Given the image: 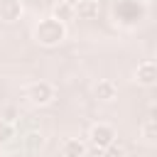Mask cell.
<instances>
[{
    "mask_svg": "<svg viewBox=\"0 0 157 157\" xmlns=\"http://www.w3.org/2000/svg\"><path fill=\"white\" fill-rule=\"evenodd\" d=\"M64 37H66V25L56 17H44L34 27V39L42 47H56L64 42Z\"/></svg>",
    "mask_w": 157,
    "mask_h": 157,
    "instance_id": "obj_1",
    "label": "cell"
},
{
    "mask_svg": "<svg viewBox=\"0 0 157 157\" xmlns=\"http://www.w3.org/2000/svg\"><path fill=\"white\" fill-rule=\"evenodd\" d=\"M115 128L108 125V123H96L91 130H88V142L96 147V150H105L113 140H115Z\"/></svg>",
    "mask_w": 157,
    "mask_h": 157,
    "instance_id": "obj_2",
    "label": "cell"
},
{
    "mask_svg": "<svg viewBox=\"0 0 157 157\" xmlns=\"http://www.w3.org/2000/svg\"><path fill=\"white\" fill-rule=\"evenodd\" d=\"M27 98L34 105H47L54 98V86L49 81H34V83L27 86Z\"/></svg>",
    "mask_w": 157,
    "mask_h": 157,
    "instance_id": "obj_3",
    "label": "cell"
},
{
    "mask_svg": "<svg viewBox=\"0 0 157 157\" xmlns=\"http://www.w3.org/2000/svg\"><path fill=\"white\" fill-rule=\"evenodd\" d=\"M135 81L140 86H155L157 83V64L155 61H142L135 69Z\"/></svg>",
    "mask_w": 157,
    "mask_h": 157,
    "instance_id": "obj_4",
    "label": "cell"
},
{
    "mask_svg": "<svg viewBox=\"0 0 157 157\" xmlns=\"http://www.w3.org/2000/svg\"><path fill=\"white\" fill-rule=\"evenodd\" d=\"M98 12H101V5H98V0H78L76 5H74V15L78 17V20H96L98 17Z\"/></svg>",
    "mask_w": 157,
    "mask_h": 157,
    "instance_id": "obj_5",
    "label": "cell"
},
{
    "mask_svg": "<svg viewBox=\"0 0 157 157\" xmlns=\"http://www.w3.org/2000/svg\"><path fill=\"white\" fill-rule=\"evenodd\" d=\"M22 17V0H0V20L15 22Z\"/></svg>",
    "mask_w": 157,
    "mask_h": 157,
    "instance_id": "obj_6",
    "label": "cell"
},
{
    "mask_svg": "<svg viewBox=\"0 0 157 157\" xmlns=\"http://www.w3.org/2000/svg\"><path fill=\"white\" fill-rule=\"evenodd\" d=\"M96 98L103 101V103L115 101V98H118V86H115V81H110V78H101V81L96 83Z\"/></svg>",
    "mask_w": 157,
    "mask_h": 157,
    "instance_id": "obj_7",
    "label": "cell"
},
{
    "mask_svg": "<svg viewBox=\"0 0 157 157\" xmlns=\"http://www.w3.org/2000/svg\"><path fill=\"white\" fill-rule=\"evenodd\" d=\"M61 155L64 157H83L86 155V142L78 137H69L61 142Z\"/></svg>",
    "mask_w": 157,
    "mask_h": 157,
    "instance_id": "obj_8",
    "label": "cell"
},
{
    "mask_svg": "<svg viewBox=\"0 0 157 157\" xmlns=\"http://www.w3.org/2000/svg\"><path fill=\"white\" fill-rule=\"evenodd\" d=\"M42 145H44V135H42L39 130H29V132L22 135V147H25L27 152H39Z\"/></svg>",
    "mask_w": 157,
    "mask_h": 157,
    "instance_id": "obj_9",
    "label": "cell"
},
{
    "mask_svg": "<svg viewBox=\"0 0 157 157\" xmlns=\"http://www.w3.org/2000/svg\"><path fill=\"white\" fill-rule=\"evenodd\" d=\"M52 17L61 20V22L71 20V17H74V5H69V2H59V5L54 7V15H52Z\"/></svg>",
    "mask_w": 157,
    "mask_h": 157,
    "instance_id": "obj_10",
    "label": "cell"
},
{
    "mask_svg": "<svg viewBox=\"0 0 157 157\" xmlns=\"http://www.w3.org/2000/svg\"><path fill=\"white\" fill-rule=\"evenodd\" d=\"M12 137H17V135H15V123L0 120V142H10Z\"/></svg>",
    "mask_w": 157,
    "mask_h": 157,
    "instance_id": "obj_11",
    "label": "cell"
},
{
    "mask_svg": "<svg viewBox=\"0 0 157 157\" xmlns=\"http://www.w3.org/2000/svg\"><path fill=\"white\" fill-rule=\"evenodd\" d=\"M140 130H142V137L152 142V140L157 137V128H155V118H147V120L142 123V128H140Z\"/></svg>",
    "mask_w": 157,
    "mask_h": 157,
    "instance_id": "obj_12",
    "label": "cell"
},
{
    "mask_svg": "<svg viewBox=\"0 0 157 157\" xmlns=\"http://www.w3.org/2000/svg\"><path fill=\"white\" fill-rule=\"evenodd\" d=\"M103 152H108L110 157H123V155H125V145H123V142H118V137H115V140H113Z\"/></svg>",
    "mask_w": 157,
    "mask_h": 157,
    "instance_id": "obj_13",
    "label": "cell"
},
{
    "mask_svg": "<svg viewBox=\"0 0 157 157\" xmlns=\"http://www.w3.org/2000/svg\"><path fill=\"white\" fill-rule=\"evenodd\" d=\"M17 118H20V113H17L15 105H5V108H2V120H5V123H15Z\"/></svg>",
    "mask_w": 157,
    "mask_h": 157,
    "instance_id": "obj_14",
    "label": "cell"
}]
</instances>
